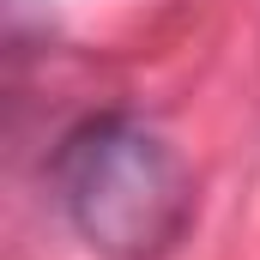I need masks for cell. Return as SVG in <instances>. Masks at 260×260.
Segmentation results:
<instances>
[{
    "mask_svg": "<svg viewBox=\"0 0 260 260\" xmlns=\"http://www.w3.org/2000/svg\"><path fill=\"white\" fill-rule=\"evenodd\" d=\"M49 182L67 224L109 260H157L194 224V188L176 151L121 109L73 121L49 157Z\"/></svg>",
    "mask_w": 260,
    "mask_h": 260,
    "instance_id": "obj_1",
    "label": "cell"
}]
</instances>
